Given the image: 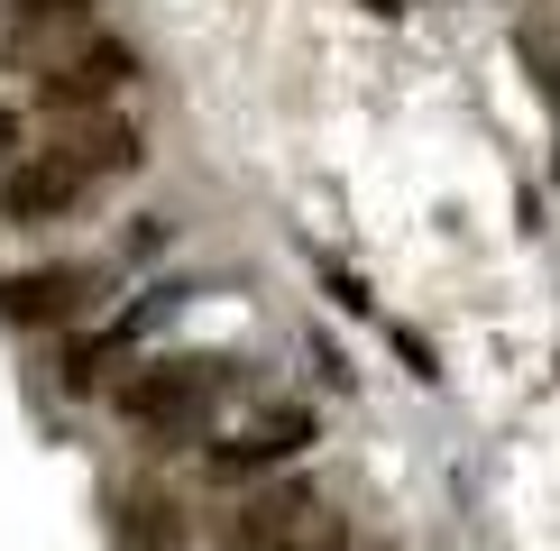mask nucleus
<instances>
[{
  "label": "nucleus",
  "mask_w": 560,
  "mask_h": 551,
  "mask_svg": "<svg viewBox=\"0 0 560 551\" xmlns=\"http://www.w3.org/2000/svg\"><path fill=\"white\" fill-rule=\"evenodd\" d=\"M303 442H313V413H303V405H276L267 423H248L240 442H221V450H212V469H221V478H240V469H267V459H285V450H303Z\"/></svg>",
  "instance_id": "nucleus-8"
},
{
  "label": "nucleus",
  "mask_w": 560,
  "mask_h": 551,
  "mask_svg": "<svg viewBox=\"0 0 560 551\" xmlns=\"http://www.w3.org/2000/svg\"><path fill=\"white\" fill-rule=\"evenodd\" d=\"M19 148H28V138H19V110L0 102V156H19Z\"/></svg>",
  "instance_id": "nucleus-9"
},
{
  "label": "nucleus",
  "mask_w": 560,
  "mask_h": 551,
  "mask_svg": "<svg viewBox=\"0 0 560 551\" xmlns=\"http://www.w3.org/2000/svg\"><path fill=\"white\" fill-rule=\"evenodd\" d=\"M83 194H92V175H83L65 148H28L19 166H0V221H19V230H37V221H65Z\"/></svg>",
  "instance_id": "nucleus-3"
},
{
  "label": "nucleus",
  "mask_w": 560,
  "mask_h": 551,
  "mask_svg": "<svg viewBox=\"0 0 560 551\" xmlns=\"http://www.w3.org/2000/svg\"><path fill=\"white\" fill-rule=\"evenodd\" d=\"M92 304V267H28V276H0V313L19 331H46V321H74Z\"/></svg>",
  "instance_id": "nucleus-6"
},
{
  "label": "nucleus",
  "mask_w": 560,
  "mask_h": 551,
  "mask_svg": "<svg viewBox=\"0 0 560 551\" xmlns=\"http://www.w3.org/2000/svg\"><path fill=\"white\" fill-rule=\"evenodd\" d=\"M221 551H349V524L322 488L285 478V488L240 496V515L221 524Z\"/></svg>",
  "instance_id": "nucleus-2"
},
{
  "label": "nucleus",
  "mask_w": 560,
  "mask_h": 551,
  "mask_svg": "<svg viewBox=\"0 0 560 551\" xmlns=\"http://www.w3.org/2000/svg\"><path fill=\"white\" fill-rule=\"evenodd\" d=\"M230 396V359H148L120 386V423L148 442H194Z\"/></svg>",
  "instance_id": "nucleus-1"
},
{
  "label": "nucleus",
  "mask_w": 560,
  "mask_h": 551,
  "mask_svg": "<svg viewBox=\"0 0 560 551\" xmlns=\"http://www.w3.org/2000/svg\"><path fill=\"white\" fill-rule=\"evenodd\" d=\"M56 148L74 156V166H83L92 184H110V175H138V156H148V148H138V129H129V120H110V110H92V120H74V129L56 138Z\"/></svg>",
  "instance_id": "nucleus-7"
},
{
  "label": "nucleus",
  "mask_w": 560,
  "mask_h": 551,
  "mask_svg": "<svg viewBox=\"0 0 560 551\" xmlns=\"http://www.w3.org/2000/svg\"><path fill=\"white\" fill-rule=\"evenodd\" d=\"M92 37V0H10L0 10V65H65Z\"/></svg>",
  "instance_id": "nucleus-4"
},
{
  "label": "nucleus",
  "mask_w": 560,
  "mask_h": 551,
  "mask_svg": "<svg viewBox=\"0 0 560 551\" xmlns=\"http://www.w3.org/2000/svg\"><path fill=\"white\" fill-rule=\"evenodd\" d=\"M129 74H138V56L120 37H92V46H74L65 65H46L37 74V102L46 110H110L129 92Z\"/></svg>",
  "instance_id": "nucleus-5"
}]
</instances>
